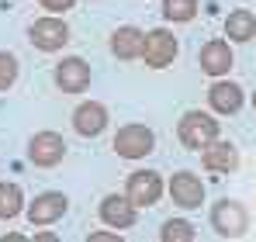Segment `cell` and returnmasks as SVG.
<instances>
[{
  "label": "cell",
  "mask_w": 256,
  "mask_h": 242,
  "mask_svg": "<svg viewBox=\"0 0 256 242\" xmlns=\"http://www.w3.org/2000/svg\"><path fill=\"white\" fill-rule=\"evenodd\" d=\"M218 132H222V124L208 111H187L184 118L176 121V138H180L184 149H198L201 152L204 146H212L218 138Z\"/></svg>",
  "instance_id": "1"
},
{
  "label": "cell",
  "mask_w": 256,
  "mask_h": 242,
  "mask_svg": "<svg viewBox=\"0 0 256 242\" xmlns=\"http://www.w3.org/2000/svg\"><path fill=\"white\" fill-rule=\"evenodd\" d=\"M212 228L222 239H242L246 228H250V214H246V208L239 201L222 198V201H214V208H212Z\"/></svg>",
  "instance_id": "2"
},
{
  "label": "cell",
  "mask_w": 256,
  "mask_h": 242,
  "mask_svg": "<svg viewBox=\"0 0 256 242\" xmlns=\"http://www.w3.org/2000/svg\"><path fill=\"white\" fill-rule=\"evenodd\" d=\"M152 149H156V135H152L149 124H138L135 121V124L118 128V135H114V152L122 160H146Z\"/></svg>",
  "instance_id": "3"
},
{
  "label": "cell",
  "mask_w": 256,
  "mask_h": 242,
  "mask_svg": "<svg viewBox=\"0 0 256 242\" xmlns=\"http://www.w3.org/2000/svg\"><path fill=\"white\" fill-rule=\"evenodd\" d=\"M28 38H32V45H35L38 52H59V48H66V42H70V24H66L62 18H56V14H45L38 21H32Z\"/></svg>",
  "instance_id": "4"
},
{
  "label": "cell",
  "mask_w": 256,
  "mask_h": 242,
  "mask_svg": "<svg viewBox=\"0 0 256 242\" xmlns=\"http://www.w3.org/2000/svg\"><path fill=\"white\" fill-rule=\"evenodd\" d=\"M163 190H166V184H163V176L156 170H138V173H132L125 180V198L135 208H152L163 198Z\"/></svg>",
  "instance_id": "5"
},
{
  "label": "cell",
  "mask_w": 256,
  "mask_h": 242,
  "mask_svg": "<svg viewBox=\"0 0 256 242\" xmlns=\"http://www.w3.org/2000/svg\"><path fill=\"white\" fill-rule=\"evenodd\" d=\"M28 160L35 162L38 170H52L66 160V138L59 132H35L32 142H28Z\"/></svg>",
  "instance_id": "6"
},
{
  "label": "cell",
  "mask_w": 256,
  "mask_h": 242,
  "mask_svg": "<svg viewBox=\"0 0 256 242\" xmlns=\"http://www.w3.org/2000/svg\"><path fill=\"white\" fill-rule=\"evenodd\" d=\"M180 45H176V35L170 28H156V32H146V48H142V59L149 70H166L173 66Z\"/></svg>",
  "instance_id": "7"
},
{
  "label": "cell",
  "mask_w": 256,
  "mask_h": 242,
  "mask_svg": "<svg viewBox=\"0 0 256 242\" xmlns=\"http://www.w3.org/2000/svg\"><path fill=\"white\" fill-rule=\"evenodd\" d=\"M166 194H170V201L176 204V208H184V211H198V208L204 204V184H201V176H194L190 170H180V173H173V176H170Z\"/></svg>",
  "instance_id": "8"
},
{
  "label": "cell",
  "mask_w": 256,
  "mask_h": 242,
  "mask_svg": "<svg viewBox=\"0 0 256 242\" xmlns=\"http://www.w3.org/2000/svg\"><path fill=\"white\" fill-rule=\"evenodd\" d=\"M66 194L62 190H42L35 201H28V222L35 225V228H45V225H56L62 214H66Z\"/></svg>",
  "instance_id": "9"
},
{
  "label": "cell",
  "mask_w": 256,
  "mask_h": 242,
  "mask_svg": "<svg viewBox=\"0 0 256 242\" xmlns=\"http://www.w3.org/2000/svg\"><path fill=\"white\" fill-rule=\"evenodd\" d=\"M56 86L62 94H84L90 86V62L80 56H66L56 62Z\"/></svg>",
  "instance_id": "10"
},
{
  "label": "cell",
  "mask_w": 256,
  "mask_h": 242,
  "mask_svg": "<svg viewBox=\"0 0 256 242\" xmlns=\"http://www.w3.org/2000/svg\"><path fill=\"white\" fill-rule=\"evenodd\" d=\"M97 214L108 228H135V222H138V208L125 194H108L97 208Z\"/></svg>",
  "instance_id": "11"
},
{
  "label": "cell",
  "mask_w": 256,
  "mask_h": 242,
  "mask_svg": "<svg viewBox=\"0 0 256 242\" xmlns=\"http://www.w3.org/2000/svg\"><path fill=\"white\" fill-rule=\"evenodd\" d=\"M104 128H108V108H104L100 100H84V104L73 111V132H76V135L97 138Z\"/></svg>",
  "instance_id": "12"
},
{
  "label": "cell",
  "mask_w": 256,
  "mask_h": 242,
  "mask_svg": "<svg viewBox=\"0 0 256 242\" xmlns=\"http://www.w3.org/2000/svg\"><path fill=\"white\" fill-rule=\"evenodd\" d=\"M232 62H236V56L225 38H212L201 45V73L204 76H225L232 70Z\"/></svg>",
  "instance_id": "13"
},
{
  "label": "cell",
  "mask_w": 256,
  "mask_h": 242,
  "mask_svg": "<svg viewBox=\"0 0 256 242\" xmlns=\"http://www.w3.org/2000/svg\"><path fill=\"white\" fill-rule=\"evenodd\" d=\"M201 166L208 173H236L239 170V149L232 142H218L214 138L212 146L201 149Z\"/></svg>",
  "instance_id": "14"
},
{
  "label": "cell",
  "mask_w": 256,
  "mask_h": 242,
  "mask_svg": "<svg viewBox=\"0 0 256 242\" xmlns=\"http://www.w3.org/2000/svg\"><path fill=\"white\" fill-rule=\"evenodd\" d=\"M142 48H146V32L135 28V24H122V28L111 35V52H114V59H122V62L142 59Z\"/></svg>",
  "instance_id": "15"
},
{
  "label": "cell",
  "mask_w": 256,
  "mask_h": 242,
  "mask_svg": "<svg viewBox=\"0 0 256 242\" xmlns=\"http://www.w3.org/2000/svg\"><path fill=\"white\" fill-rule=\"evenodd\" d=\"M242 90H239V83L232 80H218L212 83V90H208V104H212L214 114H239L242 111Z\"/></svg>",
  "instance_id": "16"
},
{
  "label": "cell",
  "mask_w": 256,
  "mask_h": 242,
  "mask_svg": "<svg viewBox=\"0 0 256 242\" xmlns=\"http://www.w3.org/2000/svg\"><path fill=\"white\" fill-rule=\"evenodd\" d=\"M225 35H228V42H250L256 35V18L253 10H246V7H236L228 18H225Z\"/></svg>",
  "instance_id": "17"
},
{
  "label": "cell",
  "mask_w": 256,
  "mask_h": 242,
  "mask_svg": "<svg viewBox=\"0 0 256 242\" xmlns=\"http://www.w3.org/2000/svg\"><path fill=\"white\" fill-rule=\"evenodd\" d=\"M24 211V190L14 180H0V222H10Z\"/></svg>",
  "instance_id": "18"
},
{
  "label": "cell",
  "mask_w": 256,
  "mask_h": 242,
  "mask_svg": "<svg viewBox=\"0 0 256 242\" xmlns=\"http://www.w3.org/2000/svg\"><path fill=\"white\" fill-rule=\"evenodd\" d=\"M198 10H201L198 0H163V18H166L170 24H187V21H194Z\"/></svg>",
  "instance_id": "19"
},
{
  "label": "cell",
  "mask_w": 256,
  "mask_h": 242,
  "mask_svg": "<svg viewBox=\"0 0 256 242\" xmlns=\"http://www.w3.org/2000/svg\"><path fill=\"white\" fill-rule=\"evenodd\" d=\"M160 239L163 242H194L198 232H194V225L184 222V218H166L163 228H160Z\"/></svg>",
  "instance_id": "20"
},
{
  "label": "cell",
  "mask_w": 256,
  "mask_h": 242,
  "mask_svg": "<svg viewBox=\"0 0 256 242\" xmlns=\"http://www.w3.org/2000/svg\"><path fill=\"white\" fill-rule=\"evenodd\" d=\"M21 76V62H18V56H10V52H0V94H7L14 83Z\"/></svg>",
  "instance_id": "21"
},
{
  "label": "cell",
  "mask_w": 256,
  "mask_h": 242,
  "mask_svg": "<svg viewBox=\"0 0 256 242\" xmlns=\"http://www.w3.org/2000/svg\"><path fill=\"white\" fill-rule=\"evenodd\" d=\"M48 14H62V10H73L76 7V0H38Z\"/></svg>",
  "instance_id": "22"
},
{
  "label": "cell",
  "mask_w": 256,
  "mask_h": 242,
  "mask_svg": "<svg viewBox=\"0 0 256 242\" xmlns=\"http://www.w3.org/2000/svg\"><path fill=\"white\" fill-rule=\"evenodd\" d=\"M86 242H122V236L118 232H90Z\"/></svg>",
  "instance_id": "23"
},
{
  "label": "cell",
  "mask_w": 256,
  "mask_h": 242,
  "mask_svg": "<svg viewBox=\"0 0 256 242\" xmlns=\"http://www.w3.org/2000/svg\"><path fill=\"white\" fill-rule=\"evenodd\" d=\"M35 239H38V242H56V232H38Z\"/></svg>",
  "instance_id": "24"
},
{
  "label": "cell",
  "mask_w": 256,
  "mask_h": 242,
  "mask_svg": "<svg viewBox=\"0 0 256 242\" xmlns=\"http://www.w3.org/2000/svg\"><path fill=\"white\" fill-rule=\"evenodd\" d=\"M253 111H256V90H253Z\"/></svg>",
  "instance_id": "25"
}]
</instances>
